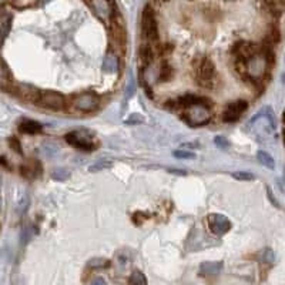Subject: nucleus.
Wrapping results in <instances>:
<instances>
[{
  "label": "nucleus",
  "mask_w": 285,
  "mask_h": 285,
  "mask_svg": "<svg viewBox=\"0 0 285 285\" xmlns=\"http://www.w3.org/2000/svg\"><path fill=\"white\" fill-rule=\"evenodd\" d=\"M184 118L193 127H200V126L207 124L211 120V111L207 106V101L193 103L187 106L184 111Z\"/></svg>",
  "instance_id": "obj_1"
},
{
  "label": "nucleus",
  "mask_w": 285,
  "mask_h": 285,
  "mask_svg": "<svg viewBox=\"0 0 285 285\" xmlns=\"http://www.w3.org/2000/svg\"><path fill=\"white\" fill-rule=\"evenodd\" d=\"M194 73L196 79L203 87H213V81L216 76V67L213 61L207 57L198 59L194 61Z\"/></svg>",
  "instance_id": "obj_2"
},
{
  "label": "nucleus",
  "mask_w": 285,
  "mask_h": 285,
  "mask_svg": "<svg viewBox=\"0 0 285 285\" xmlns=\"http://www.w3.org/2000/svg\"><path fill=\"white\" fill-rule=\"evenodd\" d=\"M141 34L148 41H156L158 39L157 20L154 16V11L150 6L144 7L143 14H141Z\"/></svg>",
  "instance_id": "obj_3"
},
{
  "label": "nucleus",
  "mask_w": 285,
  "mask_h": 285,
  "mask_svg": "<svg viewBox=\"0 0 285 285\" xmlns=\"http://www.w3.org/2000/svg\"><path fill=\"white\" fill-rule=\"evenodd\" d=\"M100 97L96 93H80L71 98V107L79 113H91L98 107Z\"/></svg>",
  "instance_id": "obj_4"
},
{
  "label": "nucleus",
  "mask_w": 285,
  "mask_h": 285,
  "mask_svg": "<svg viewBox=\"0 0 285 285\" xmlns=\"http://www.w3.org/2000/svg\"><path fill=\"white\" fill-rule=\"evenodd\" d=\"M86 3L89 4L91 11L96 14V17L107 24H110L114 13L117 11L111 0H86Z\"/></svg>",
  "instance_id": "obj_5"
},
{
  "label": "nucleus",
  "mask_w": 285,
  "mask_h": 285,
  "mask_svg": "<svg viewBox=\"0 0 285 285\" xmlns=\"http://www.w3.org/2000/svg\"><path fill=\"white\" fill-rule=\"evenodd\" d=\"M37 104H40L41 107L49 108V110L59 111L66 107V98L57 91H43V93H40Z\"/></svg>",
  "instance_id": "obj_6"
},
{
  "label": "nucleus",
  "mask_w": 285,
  "mask_h": 285,
  "mask_svg": "<svg viewBox=\"0 0 285 285\" xmlns=\"http://www.w3.org/2000/svg\"><path fill=\"white\" fill-rule=\"evenodd\" d=\"M207 221H208L210 230L216 236H224L231 228L230 220L226 216H223V214H210V216L207 217Z\"/></svg>",
  "instance_id": "obj_7"
},
{
  "label": "nucleus",
  "mask_w": 285,
  "mask_h": 285,
  "mask_svg": "<svg viewBox=\"0 0 285 285\" xmlns=\"http://www.w3.org/2000/svg\"><path fill=\"white\" fill-rule=\"evenodd\" d=\"M66 141H67L69 144H71L73 147L87 150V151L94 148L93 140H91V138L89 137V134L84 133V131H73V133H69V134L66 136Z\"/></svg>",
  "instance_id": "obj_8"
},
{
  "label": "nucleus",
  "mask_w": 285,
  "mask_h": 285,
  "mask_svg": "<svg viewBox=\"0 0 285 285\" xmlns=\"http://www.w3.org/2000/svg\"><path fill=\"white\" fill-rule=\"evenodd\" d=\"M248 108V103L246 100H237L234 103L228 104L227 108L223 113V120L226 123H233V121H237L238 118L243 116V113Z\"/></svg>",
  "instance_id": "obj_9"
},
{
  "label": "nucleus",
  "mask_w": 285,
  "mask_h": 285,
  "mask_svg": "<svg viewBox=\"0 0 285 285\" xmlns=\"http://www.w3.org/2000/svg\"><path fill=\"white\" fill-rule=\"evenodd\" d=\"M234 53L237 54L238 60L246 61V60L257 56V54L260 53V49H258V46L254 44V43H250V41H240V43H237L236 47H234Z\"/></svg>",
  "instance_id": "obj_10"
},
{
  "label": "nucleus",
  "mask_w": 285,
  "mask_h": 285,
  "mask_svg": "<svg viewBox=\"0 0 285 285\" xmlns=\"http://www.w3.org/2000/svg\"><path fill=\"white\" fill-rule=\"evenodd\" d=\"M120 69V57L117 51L110 49L103 59V71L106 73H117Z\"/></svg>",
  "instance_id": "obj_11"
},
{
  "label": "nucleus",
  "mask_w": 285,
  "mask_h": 285,
  "mask_svg": "<svg viewBox=\"0 0 285 285\" xmlns=\"http://www.w3.org/2000/svg\"><path fill=\"white\" fill-rule=\"evenodd\" d=\"M223 270V263L220 261H208V263H203L200 267V273L203 276H217L220 274Z\"/></svg>",
  "instance_id": "obj_12"
},
{
  "label": "nucleus",
  "mask_w": 285,
  "mask_h": 285,
  "mask_svg": "<svg viewBox=\"0 0 285 285\" xmlns=\"http://www.w3.org/2000/svg\"><path fill=\"white\" fill-rule=\"evenodd\" d=\"M10 70L4 60L0 57V87L4 90H10Z\"/></svg>",
  "instance_id": "obj_13"
},
{
  "label": "nucleus",
  "mask_w": 285,
  "mask_h": 285,
  "mask_svg": "<svg viewBox=\"0 0 285 285\" xmlns=\"http://www.w3.org/2000/svg\"><path fill=\"white\" fill-rule=\"evenodd\" d=\"M20 131L21 133H26V134H37L41 131V124L37 121H33V120H24L21 124L19 126Z\"/></svg>",
  "instance_id": "obj_14"
},
{
  "label": "nucleus",
  "mask_w": 285,
  "mask_h": 285,
  "mask_svg": "<svg viewBox=\"0 0 285 285\" xmlns=\"http://www.w3.org/2000/svg\"><path fill=\"white\" fill-rule=\"evenodd\" d=\"M40 173V166L37 163H27L26 166H23L21 167V174L24 176V177H36V176H39Z\"/></svg>",
  "instance_id": "obj_15"
},
{
  "label": "nucleus",
  "mask_w": 285,
  "mask_h": 285,
  "mask_svg": "<svg viewBox=\"0 0 285 285\" xmlns=\"http://www.w3.org/2000/svg\"><path fill=\"white\" fill-rule=\"evenodd\" d=\"M257 158H258V161H260L263 166H266L267 168H271V170H273V168L276 167L274 158L271 157L267 151H263V150L258 151V153H257Z\"/></svg>",
  "instance_id": "obj_16"
},
{
  "label": "nucleus",
  "mask_w": 285,
  "mask_h": 285,
  "mask_svg": "<svg viewBox=\"0 0 285 285\" xmlns=\"http://www.w3.org/2000/svg\"><path fill=\"white\" fill-rule=\"evenodd\" d=\"M158 77H160V80H163V81H167V80L173 77V69L170 67L168 63H163V66L160 69V73H158Z\"/></svg>",
  "instance_id": "obj_17"
},
{
  "label": "nucleus",
  "mask_w": 285,
  "mask_h": 285,
  "mask_svg": "<svg viewBox=\"0 0 285 285\" xmlns=\"http://www.w3.org/2000/svg\"><path fill=\"white\" fill-rule=\"evenodd\" d=\"M130 283L131 285H147V280H146V277L143 273H140V271H134L131 277H130Z\"/></svg>",
  "instance_id": "obj_18"
},
{
  "label": "nucleus",
  "mask_w": 285,
  "mask_h": 285,
  "mask_svg": "<svg viewBox=\"0 0 285 285\" xmlns=\"http://www.w3.org/2000/svg\"><path fill=\"white\" fill-rule=\"evenodd\" d=\"M70 176V173L66 170V168H57V170H54L53 173H51V177L54 178V180H57V181H64V180H67Z\"/></svg>",
  "instance_id": "obj_19"
},
{
  "label": "nucleus",
  "mask_w": 285,
  "mask_h": 285,
  "mask_svg": "<svg viewBox=\"0 0 285 285\" xmlns=\"http://www.w3.org/2000/svg\"><path fill=\"white\" fill-rule=\"evenodd\" d=\"M111 167V161H98V163H94L93 166H90L89 171L90 173H98L101 170H106V168Z\"/></svg>",
  "instance_id": "obj_20"
},
{
  "label": "nucleus",
  "mask_w": 285,
  "mask_h": 285,
  "mask_svg": "<svg viewBox=\"0 0 285 285\" xmlns=\"http://www.w3.org/2000/svg\"><path fill=\"white\" fill-rule=\"evenodd\" d=\"M110 266V261L104 260V258H93L89 261V267L91 268H104V267Z\"/></svg>",
  "instance_id": "obj_21"
},
{
  "label": "nucleus",
  "mask_w": 285,
  "mask_h": 285,
  "mask_svg": "<svg viewBox=\"0 0 285 285\" xmlns=\"http://www.w3.org/2000/svg\"><path fill=\"white\" fill-rule=\"evenodd\" d=\"M233 177L240 180V181H251V180L256 178L254 177V174L247 173V171H236V173H233Z\"/></svg>",
  "instance_id": "obj_22"
},
{
  "label": "nucleus",
  "mask_w": 285,
  "mask_h": 285,
  "mask_svg": "<svg viewBox=\"0 0 285 285\" xmlns=\"http://www.w3.org/2000/svg\"><path fill=\"white\" fill-rule=\"evenodd\" d=\"M136 93V83H134V79H133V76L130 74V79L127 81V87H126V98H131L133 97V94Z\"/></svg>",
  "instance_id": "obj_23"
},
{
  "label": "nucleus",
  "mask_w": 285,
  "mask_h": 285,
  "mask_svg": "<svg viewBox=\"0 0 285 285\" xmlns=\"http://www.w3.org/2000/svg\"><path fill=\"white\" fill-rule=\"evenodd\" d=\"M174 157L183 158V160H193V158H196V154L191 151H187V150H177V151H174Z\"/></svg>",
  "instance_id": "obj_24"
},
{
  "label": "nucleus",
  "mask_w": 285,
  "mask_h": 285,
  "mask_svg": "<svg viewBox=\"0 0 285 285\" xmlns=\"http://www.w3.org/2000/svg\"><path fill=\"white\" fill-rule=\"evenodd\" d=\"M261 260L266 264H273L274 263V253H273V250H270V248L264 250L263 254H261Z\"/></svg>",
  "instance_id": "obj_25"
},
{
  "label": "nucleus",
  "mask_w": 285,
  "mask_h": 285,
  "mask_svg": "<svg viewBox=\"0 0 285 285\" xmlns=\"http://www.w3.org/2000/svg\"><path fill=\"white\" fill-rule=\"evenodd\" d=\"M126 123H127V124H140V123H144V116H141V114H131Z\"/></svg>",
  "instance_id": "obj_26"
},
{
  "label": "nucleus",
  "mask_w": 285,
  "mask_h": 285,
  "mask_svg": "<svg viewBox=\"0 0 285 285\" xmlns=\"http://www.w3.org/2000/svg\"><path fill=\"white\" fill-rule=\"evenodd\" d=\"M264 113L267 114V118L270 120V123H271V127L276 128L277 123H276V116H274V111H273V108L271 107H266L264 110Z\"/></svg>",
  "instance_id": "obj_27"
},
{
  "label": "nucleus",
  "mask_w": 285,
  "mask_h": 285,
  "mask_svg": "<svg viewBox=\"0 0 285 285\" xmlns=\"http://www.w3.org/2000/svg\"><path fill=\"white\" fill-rule=\"evenodd\" d=\"M216 144L217 146H220V147H227V146H228V141H227L224 137H217Z\"/></svg>",
  "instance_id": "obj_28"
},
{
  "label": "nucleus",
  "mask_w": 285,
  "mask_h": 285,
  "mask_svg": "<svg viewBox=\"0 0 285 285\" xmlns=\"http://www.w3.org/2000/svg\"><path fill=\"white\" fill-rule=\"evenodd\" d=\"M51 148H56V147H53L51 144H44V153L47 154V156H53V154H56V151H51Z\"/></svg>",
  "instance_id": "obj_29"
},
{
  "label": "nucleus",
  "mask_w": 285,
  "mask_h": 285,
  "mask_svg": "<svg viewBox=\"0 0 285 285\" xmlns=\"http://www.w3.org/2000/svg\"><path fill=\"white\" fill-rule=\"evenodd\" d=\"M168 171H170L171 174H176V176H186V174H187L184 170H174V168H170Z\"/></svg>",
  "instance_id": "obj_30"
},
{
  "label": "nucleus",
  "mask_w": 285,
  "mask_h": 285,
  "mask_svg": "<svg viewBox=\"0 0 285 285\" xmlns=\"http://www.w3.org/2000/svg\"><path fill=\"white\" fill-rule=\"evenodd\" d=\"M90 285H107V284H106V281H104L103 278H96V280L91 281V284Z\"/></svg>",
  "instance_id": "obj_31"
},
{
  "label": "nucleus",
  "mask_w": 285,
  "mask_h": 285,
  "mask_svg": "<svg viewBox=\"0 0 285 285\" xmlns=\"http://www.w3.org/2000/svg\"><path fill=\"white\" fill-rule=\"evenodd\" d=\"M10 146H11V147H16V150L20 153V144L16 138H11V140H10Z\"/></svg>",
  "instance_id": "obj_32"
},
{
  "label": "nucleus",
  "mask_w": 285,
  "mask_h": 285,
  "mask_svg": "<svg viewBox=\"0 0 285 285\" xmlns=\"http://www.w3.org/2000/svg\"><path fill=\"white\" fill-rule=\"evenodd\" d=\"M0 210H1V197H0Z\"/></svg>",
  "instance_id": "obj_33"
},
{
  "label": "nucleus",
  "mask_w": 285,
  "mask_h": 285,
  "mask_svg": "<svg viewBox=\"0 0 285 285\" xmlns=\"http://www.w3.org/2000/svg\"><path fill=\"white\" fill-rule=\"evenodd\" d=\"M284 123H285V111H284Z\"/></svg>",
  "instance_id": "obj_34"
}]
</instances>
